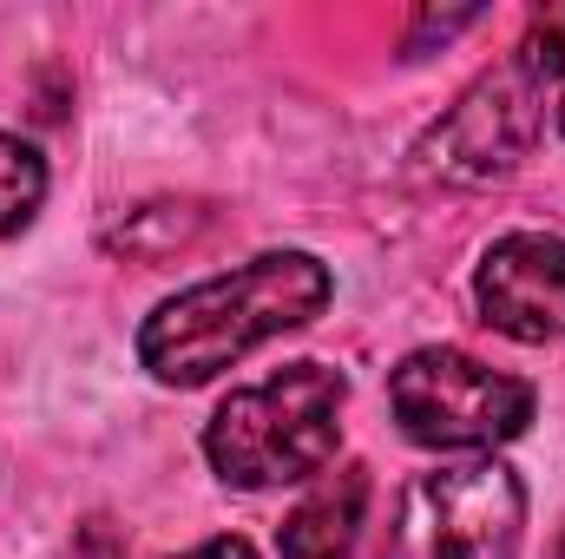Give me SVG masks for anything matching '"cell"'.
Instances as JSON below:
<instances>
[{
	"label": "cell",
	"mask_w": 565,
	"mask_h": 559,
	"mask_svg": "<svg viewBox=\"0 0 565 559\" xmlns=\"http://www.w3.org/2000/svg\"><path fill=\"white\" fill-rule=\"evenodd\" d=\"M559 133H565V80H559Z\"/></svg>",
	"instance_id": "12"
},
{
	"label": "cell",
	"mask_w": 565,
	"mask_h": 559,
	"mask_svg": "<svg viewBox=\"0 0 565 559\" xmlns=\"http://www.w3.org/2000/svg\"><path fill=\"white\" fill-rule=\"evenodd\" d=\"M184 559H257V553H250V540H204L198 553H184Z\"/></svg>",
	"instance_id": "11"
},
{
	"label": "cell",
	"mask_w": 565,
	"mask_h": 559,
	"mask_svg": "<svg viewBox=\"0 0 565 559\" xmlns=\"http://www.w3.org/2000/svg\"><path fill=\"white\" fill-rule=\"evenodd\" d=\"M40 198H46V158L26 139L0 133V238L26 231L33 211H40Z\"/></svg>",
	"instance_id": "8"
},
{
	"label": "cell",
	"mask_w": 565,
	"mask_h": 559,
	"mask_svg": "<svg viewBox=\"0 0 565 559\" xmlns=\"http://www.w3.org/2000/svg\"><path fill=\"white\" fill-rule=\"evenodd\" d=\"M388 402L408 441L440 454H487L533 421V389L473 362L467 349H415L388 376Z\"/></svg>",
	"instance_id": "4"
},
{
	"label": "cell",
	"mask_w": 565,
	"mask_h": 559,
	"mask_svg": "<svg viewBox=\"0 0 565 559\" xmlns=\"http://www.w3.org/2000/svg\"><path fill=\"white\" fill-rule=\"evenodd\" d=\"M526 494L500 461H454L415 474L375 559H513Z\"/></svg>",
	"instance_id": "3"
},
{
	"label": "cell",
	"mask_w": 565,
	"mask_h": 559,
	"mask_svg": "<svg viewBox=\"0 0 565 559\" xmlns=\"http://www.w3.org/2000/svg\"><path fill=\"white\" fill-rule=\"evenodd\" d=\"M342 409H349V382L329 362H289L270 382L237 389L211 428H204V454L217 467L224 487L264 494L309 481L335 461L342 441Z\"/></svg>",
	"instance_id": "2"
},
{
	"label": "cell",
	"mask_w": 565,
	"mask_h": 559,
	"mask_svg": "<svg viewBox=\"0 0 565 559\" xmlns=\"http://www.w3.org/2000/svg\"><path fill=\"white\" fill-rule=\"evenodd\" d=\"M520 66L533 80H565V7H546L533 13L526 40H520Z\"/></svg>",
	"instance_id": "9"
},
{
	"label": "cell",
	"mask_w": 565,
	"mask_h": 559,
	"mask_svg": "<svg viewBox=\"0 0 565 559\" xmlns=\"http://www.w3.org/2000/svg\"><path fill=\"white\" fill-rule=\"evenodd\" d=\"M540 80L513 60L500 73H480L460 106L427 126V139L415 145V165L427 178H454V184H487V178H507L533 139H540Z\"/></svg>",
	"instance_id": "5"
},
{
	"label": "cell",
	"mask_w": 565,
	"mask_h": 559,
	"mask_svg": "<svg viewBox=\"0 0 565 559\" xmlns=\"http://www.w3.org/2000/svg\"><path fill=\"white\" fill-rule=\"evenodd\" d=\"M460 27H473V7H454V13H415V27H408V53H422L427 40H447V33H460Z\"/></svg>",
	"instance_id": "10"
},
{
	"label": "cell",
	"mask_w": 565,
	"mask_h": 559,
	"mask_svg": "<svg viewBox=\"0 0 565 559\" xmlns=\"http://www.w3.org/2000/svg\"><path fill=\"white\" fill-rule=\"evenodd\" d=\"M480 316L513 342H559L565 336V238L513 231L480 257Z\"/></svg>",
	"instance_id": "6"
},
{
	"label": "cell",
	"mask_w": 565,
	"mask_h": 559,
	"mask_svg": "<svg viewBox=\"0 0 565 559\" xmlns=\"http://www.w3.org/2000/svg\"><path fill=\"white\" fill-rule=\"evenodd\" d=\"M335 277L309 251H264L231 277L191 283L164 296L139 329V362L164 389H198L264 349L282 329H302L329 309Z\"/></svg>",
	"instance_id": "1"
},
{
	"label": "cell",
	"mask_w": 565,
	"mask_h": 559,
	"mask_svg": "<svg viewBox=\"0 0 565 559\" xmlns=\"http://www.w3.org/2000/svg\"><path fill=\"white\" fill-rule=\"evenodd\" d=\"M553 559H565V534H559V547H553Z\"/></svg>",
	"instance_id": "13"
},
{
	"label": "cell",
	"mask_w": 565,
	"mask_h": 559,
	"mask_svg": "<svg viewBox=\"0 0 565 559\" xmlns=\"http://www.w3.org/2000/svg\"><path fill=\"white\" fill-rule=\"evenodd\" d=\"M362 514H369V467L362 461L322 467V481L282 520V559H349L362 540Z\"/></svg>",
	"instance_id": "7"
}]
</instances>
